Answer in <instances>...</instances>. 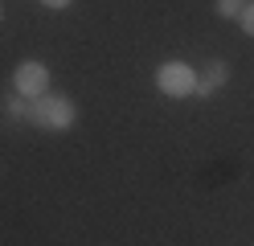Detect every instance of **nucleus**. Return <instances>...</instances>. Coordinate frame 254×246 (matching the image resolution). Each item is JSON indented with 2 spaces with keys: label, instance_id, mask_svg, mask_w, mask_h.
<instances>
[{
  "label": "nucleus",
  "instance_id": "f257e3e1",
  "mask_svg": "<svg viewBox=\"0 0 254 246\" xmlns=\"http://www.w3.org/2000/svg\"><path fill=\"white\" fill-rule=\"evenodd\" d=\"M29 123H33L37 131H70L78 123V103H74L70 94L45 90L41 98L29 103Z\"/></svg>",
  "mask_w": 254,
  "mask_h": 246
},
{
  "label": "nucleus",
  "instance_id": "f03ea898",
  "mask_svg": "<svg viewBox=\"0 0 254 246\" xmlns=\"http://www.w3.org/2000/svg\"><path fill=\"white\" fill-rule=\"evenodd\" d=\"M152 82H156V90H160L164 98H193L197 70H193L189 62H181V58H168V62H160V66H156Z\"/></svg>",
  "mask_w": 254,
  "mask_h": 246
},
{
  "label": "nucleus",
  "instance_id": "7ed1b4c3",
  "mask_svg": "<svg viewBox=\"0 0 254 246\" xmlns=\"http://www.w3.org/2000/svg\"><path fill=\"white\" fill-rule=\"evenodd\" d=\"M45 90H50V66H45L41 58H25L17 70H12V94H21V98H41Z\"/></svg>",
  "mask_w": 254,
  "mask_h": 246
},
{
  "label": "nucleus",
  "instance_id": "20e7f679",
  "mask_svg": "<svg viewBox=\"0 0 254 246\" xmlns=\"http://www.w3.org/2000/svg\"><path fill=\"white\" fill-rule=\"evenodd\" d=\"M230 62L226 58H213V62H205V70L197 74V86H193V98H197V103H205V98H213L221 86H226V82H230Z\"/></svg>",
  "mask_w": 254,
  "mask_h": 246
},
{
  "label": "nucleus",
  "instance_id": "39448f33",
  "mask_svg": "<svg viewBox=\"0 0 254 246\" xmlns=\"http://www.w3.org/2000/svg\"><path fill=\"white\" fill-rule=\"evenodd\" d=\"M4 115H8V119H17V123H29V98L8 94L4 98Z\"/></svg>",
  "mask_w": 254,
  "mask_h": 246
},
{
  "label": "nucleus",
  "instance_id": "423d86ee",
  "mask_svg": "<svg viewBox=\"0 0 254 246\" xmlns=\"http://www.w3.org/2000/svg\"><path fill=\"white\" fill-rule=\"evenodd\" d=\"M238 29H242L246 37H254V0H246V4L238 8Z\"/></svg>",
  "mask_w": 254,
  "mask_h": 246
},
{
  "label": "nucleus",
  "instance_id": "0eeeda50",
  "mask_svg": "<svg viewBox=\"0 0 254 246\" xmlns=\"http://www.w3.org/2000/svg\"><path fill=\"white\" fill-rule=\"evenodd\" d=\"M238 8H242V0H213V12L221 21H238Z\"/></svg>",
  "mask_w": 254,
  "mask_h": 246
},
{
  "label": "nucleus",
  "instance_id": "6e6552de",
  "mask_svg": "<svg viewBox=\"0 0 254 246\" xmlns=\"http://www.w3.org/2000/svg\"><path fill=\"white\" fill-rule=\"evenodd\" d=\"M37 4H41V8H54V12H62V8H70L74 0H37Z\"/></svg>",
  "mask_w": 254,
  "mask_h": 246
},
{
  "label": "nucleus",
  "instance_id": "1a4fd4ad",
  "mask_svg": "<svg viewBox=\"0 0 254 246\" xmlns=\"http://www.w3.org/2000/svg\"><path fill=\"white\" fill-rule=\"evenodd\" d=\"M0 21H4V4H0Z\"/></svg>",
  "mask_w": 254,
  "mask_h": 246
},
{
  "label": "nucleus",
  "instance_id": "9d476101",
  "mask_svg": "<svg viewBox=\"0 0 254 246\" xmlns=\"http://www.w3.org/2000/svg\"><path fill=\"white\" fill-rule=\"evenodd\" d=\"M242 4H246V0H242Z\"/></svg>",
  "mask_w": 254,
  "mask_h": 246
}]
</instances>
